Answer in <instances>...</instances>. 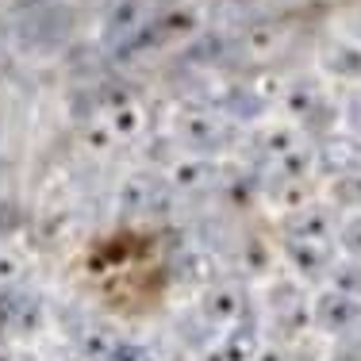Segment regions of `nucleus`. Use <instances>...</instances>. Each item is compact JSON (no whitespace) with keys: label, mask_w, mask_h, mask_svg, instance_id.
Here are the masks:
<instances>
[{"label":"nucleus","mask_w":361,"mask_h":361,"mask_svg":"<svg viewBox=\"0 0 361 361\" xmlns=\"http://www.w3.org/2000/svg\"><path fill=\"white\" fill-rule=\"evenodd\" d=\"M312 319L323 326V331H331V334H342V331H350V326H357L361 323V304L354 296H346V292H323L319 300H315V312H312Z\"/></svg>","instance_id":"1"},{"label":"nucleus","mask_w":361,"mask_h":361,"mask_svg":"<svg viewBox=\"0 0 361 361\" xmlns=\"http://www.w3.org/2000/svg\"><path fill=\"white\" fill-rule=\"evenodd\" d=\"M204 319L208 323H243L246 319V296L238 285H212L204 296Z\"/></svg>","instance_id":"2"},{"label":"nucleus","mask_w":361,"mask_h":361,"mask_svg":"<svg viewBox=\"0 0 361 361\" xmlns=\"http://www.w3.org/2000/svg\"><path fill=\"white\" fill-rule=\"evenodd\" d=\"M166 196L169 192L154 177H135L131 185L123 188V208L127 212H154V208H161V204H166Z\"/></svg>","instance_id":"3"},{"label":"nucleus","mask_w":361,"mask_h":361,"mask_svg":"<svg viewBox=\"0 0 361 361\" xmlns=\"http://www.w3.org/2000/svg\"><path fill=\"white\" fill-rule=\"evenodd\" d=\"M23 304H27V296H23L16 285L0 288V346H4L12 334H20V323H23Z\"/></svg>","instance_id":"4"},{"label":"nucleus","mask_w":361,"mask_h":361,"mask_svg":"<svg viewBox=\"0 0 361 361\" xmlns=\"http://www.w3.org/2000/svg\"><path fill=\"white\" fill-rule=\"evenodd\" d=\"M288 257L296 262V269L304 277H319V273H326V265H331L326 243H288Z\"/></svg>","instance_id":"5"},{"label":"nucleus","mask_w":361,"mask_h":361,"mask_svg":"<svg viewBox=\"0 0 361 361\" xmlns=\"http://www.w3.org/2000/svg\"><path fill=\"white\" fill-rule=\"evenodd\" d=\"M185 139H188V146H196V150H216L223 142V127L208 116H192L185 123Z\"/></svg>","instance_id":"6"},{"label":"nucleus","mask_w":361,"mask_h":361,"mask_svg":"<svg viewBox=\"0 0 361 361\" xmlns=\"http://www.w3.org/2000/svg\"><path fill=\"white\" fill-rule=\"evenodd\" d=\"M323 62L342 77H361V50H354L350 42H331L323 50Z\"/></svg>","instance_id":"7"},{"label":"nucleus","mask_w":361,"mask_h":361,"mask_svg":"<svg viewBox=\"0 0 361 361\" xmlns=\"http://www.w3.org/2000/svg\"><path fill=\"white\" fill-rule=\"evenodd\" d=\"M354 154H357V146H354V142L331 139V142L323 146V166H326V169H338V166H342V173H350V169L357 166Z\"/></svg>","instance_id":"8"},{"label":"nucleus","mask_w":361,"mask_h":361,"mask_svg":"<svg viewBox=\"0 0 361 361\" xmlns=\"http://www.w3.org/2000/svg\"><path fill=\"white\" fill-rule=\"evenodd\" d=\"M338 243L346 246V254H354L357 262H361V216L346 219V227L338 231Z\"/></svg>","instance_id":"9"},{"label":"nucleus","mask_w":361,"mask_h":361,"mask_svg":"<svg viewBox=\"0 0 361 361\" xmlns=\"http://www.w3.org/2000/svg\"><path fill=\"white\" fill-rule=\"evenodd\" d=\"M177 177H180V185L196 188L204 177H212V166H208V161H188V166H180V173H177Z\"/></svg>","instance_id":"10"},{"label":"nucleus","mask_w":361,"mask_h":361,"mask_svg":"<svg viewBox=\"0 0 361 361\" xmlns=\"http://www.w3.org/2000/svg\"><path fill=\"white\" fill-rule=\"evenodd\" d=\"M334 277H338V292H361V265H342L338 273H334Z\"/></svg>","instance_id":"11"},{"label":"nucleus","mask_w":361,"mask_h":361,"mask_svg":"<svg viewBox=\"0 0 361 361\" xmlns=\"http://www.w3.org/2000/svg\"><path fill=\"white\" fill-rule=\"evenodd\" d=\"M16 277H20V257L0 250V288H8Z\"/></svg>","instance_id":"12"},{"label":"nucleus","mask_w":361,"mask_h":361,"mask_svg":"<svg viewBox=\"0 0 361 361\" xmlns=\"http://www.w3.org/2000/svg\"><path fill=\"white\" fill-rule=\"evenodd\" d=\"M350 123H354L357 131H361V97L354 100V104H350Z\"/></svg>","instance_id":"13"},{"label":"nucleus","mask_w":361,"mask_h":361,"mask_svg":"<svg viewBox=\"0 0 361 361\" xmlns=\"http://www.w3.org/2000/svg\"><path fill=\"white\" fill-rule=\"evenodd\" d=\"M0 361H20V357H16V350H8V346H0Z\"/></svg>","instance_id":"14"},{"label":"nucleus","mask_w":361,"mask_h":361,"mask_svg":"<svg viewBox=\"0 0 361 361\" xmlns=\"http://www.w3.org/2000/svg\"><path fill=\"white\" fill-rule=\"evenodd\" d=\"M254 361H281V354H273V350H269V354H257Z\"/></svg>","instance_id":"15"},{"label":"nucleus","mask_w":361,"mask_h":361,"mask_svg":"<svg viewBox=\"0 0 361 361\" xmlns=\"http://www.w3.org/2000/svg\"><path fill=\"white\" fill-rule=\"evenodd\" d=\"M4 70H8V62H4V54H0V81H4Z\"/></svg>","instance_id":"16"},{"label":"nucleus","mask_w":361,"mask_h":361,"mask_svg":"<svg viewBox=\"0 0 361 361\" xmlns=\"http://www.w3.org/2000/svg\"><path fill=\"white\" fill-rule=\"evenodd\" d=\"M354 35L361 39V16H357V20H354Z\"/></svg>","instance_id":"17"}]
</instances>
